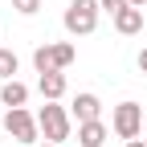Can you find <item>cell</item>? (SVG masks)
<instances>
[{"label":"cell","instance_id":"obj_1","mask_svg":"<svg viewBox=\"0 0 147 147\" xmlns=\"http://www.w3.org/2000/svg\"><path fill=\"white\" fill-rule=\"evenodd\" d=\"M98 0H69V8H65V16H61V25H65V33H74V37H90L98 29Z\"/></svg>","mask_w":147,"mask_h":147},{"label":"cell","instance_id":"obj_2","mask_svg":"<svg viewBox=\"0 0 147 147\" xmlns=\"http://www.w3.org/2000/svg\"><path fill=\"white\" fill-rule=\"evenodd\" d=\"M74 57H78V49H74L69 41L37 45V49H33V65H37V74H61V69L74 65Z\"/></svg>","mask_w":147,"mask_h":147},{"label":"cell","instance_id":"obj_3","mask_svg":"<svg viewBox=\"0 0 147 147\" xmlns=\"http://www.w3.org/2000/svg\"><path fill=\"white\" fill-rule=\"evenodd\" d=\"M37 123H41V135L49 143H65L69 139V127H74V115L65 106H57V102H45L41 110H37Z\"/></svg>","mask_w":147,"mask_h":147},{"label":"cell","instance_id":"obj_4","mask_svg":"<svg viewBox=\"0 0 147 147\" xmlns=\"http://www.w3.org/2000/svg\"><path fill=\"white\" fill-rule=\"evenodd\" d=\"M4 131H8L16 143H29V147L41 143V139H37V135H41V123H37V115H29L25 106H12L8 115H4Z\"/></svg>","mask_w":147,"mask_h":147},{"label":"cell","instance_id":"obj_5","mask_svg":"<svg viewBox=\"0 0 147 147\" xmlns=\"http://www.w3.org/2000/svg\"><path fill=\"white\" fill-rule=\"evenodd\" d=\"M110 131H115L119 139H139V131H143V106L139 102H119L115 106V115H110Z\"/></svg>","mask_w":147,"mask_h":147},{"label":"cell","instance_id":"obj_6","mask_svg":"<svg viewBox=\"0 0 147 147\" xmlns=\"http://www.w3.org/2000/svg\"><path fill=\"white\" fill-rule=\"evenodd\" d=\"M69 115L78 119V123H94V119L102 115L98 94H90V90H86V94H78V98H74V106H69Z\"/></svg>","mask_w":147,"mask_h":147},{"label":"cell","instance_id":"obj_7","mask_svg":"<svg viewBox=\"0 0 147 147\" xmlns=\"http://www.w3.org/2000/svg\"><path fill=\"white\" fill-rule=\"evenodd\" d=\"M106 139H110V131H106L102 119H94V123H78V143H82V147H102Z\"/></svg>","mask_w":147,"mask_h":147},{"label":"cell","instance_id":"obj_8","mask_svg":"<svg viewBox=\"0 0 147 147\" xmlns=\"http://www.w3.org/2000/svg\"><path fill=\"white\" fill-rule=\"evenodd\" d=\"M37 90H41L45 102H57L65 94V74H41V78H37Z\"/></svg>","mask_w":147,"mask_h":147},{"label":"cell","instance_id":"obj_9","mask_svg":"<svg viewBox=\"0 0 147 147\" xmlns=\"http://www.w3.org/2000/svg\"><path fill=\"white\" fill-rule=\"evenodd\" d=\"M0 102H4L8 110H12V106H25V102H29V86L16 82V78H8L4 86H0Z\"/></svg>","mask_w":147,"mask_h":147},{"label":"cell","instance_id":"obj_10","mask_svg":"<svg viewBox=\"0 0 147 147\" xmlns=\"http://www.w3.org/2000/svg\"><path fill=\"white\" fill-rule=\"evenodd\" d=\"M115 29H119L123 37H135V33L143 29V8H131V4H127V8L115 16Z\"/></svg>","mask_w":147,"mask_h":147},{"label":"cell","instance_id":"obj_11","mask_svg":"<svg viewBox=\"0 0 147 147\" xmlns=\"http://www.w3.org/2000/svg\"><path fill=\"white\" fill-rule=\"evenodd\" d=\"M16 65H21V57H16L12 49H0V78H16Z\"/></svg>","mask_w":147,"mask_h":147},{"label":"cell","instance_id":"obj_12","mask_svg":"<svg viewBox=\"0 0 147 147\" xmlns=\"http://www.w3.org/2000/svg\"><path fill=\"white\" fill-rule=\"evenodd\" d=\"M12 8L21 16H37V12H41V0H12Z\"/></svg>","mask_w":147,"mask_h":147},{"label":"cell","instance_id":"obj_13","mask_svg":"<svg viewBox=\"0 0 147 147\" xmlns=\"http://www.w3.org/2000/svg\"><path fill=\"white\" fill-rule=\"evenodd\" d=\"M98 8H102V12H110V16H119V12L127 8V0H98Z\"/></svg>","mask_w":147,"mask_h":147},{"label":"cell","instance_id":"obj_14","mask_svg":"<svg viewBox=\"0 0 147 147\" xmlns=\"http://www.w3.org/2000/svg\"><path fill=\"white\" fill-rule=\"evenodd\" d=\"M139 69H143V74H147V49H143V53H139Z\"/></svg>","mask_w":147,"mask_h":147},{"label":"cell","instance_id":"obj_15","mask_svg":"<svg viewBox=\"0 0 147 147\" xmlns=\"http://www.w3.org/2000/svg\"><path fill=\"white\" fill-rule=\"evenodd\" d=\"M127 147H147V139H131V143H127Z\"/></svg>","mask_w":147,"mask_h":147},{"label":"cell","instance_id":"obj_16","mask_svg":"<svg viewBox=\"0 0 147 147\" xmlns=\"http://www.w3.org/2000/svg\"><path fill=\"white\" fill-rule=\"evenodd\" d=\"M127 4H131V8H143V4H147V0H127Z\"/></svg>","mask_w":147,"mask_h":147},{"label":"cell","instance_id":"obj_17","mask_svg":"<svg viewBox=\"0 0 147 147\" xmlns=\"http://www.w3.org/2000/svg\"><path fill=\"white\" fill-rule=\"evenodd\" d=\"M37 147H61V143H49V139H45V143H37Z\"/></svg>","mask_w":147,"mask_h":147}]
</instances>
